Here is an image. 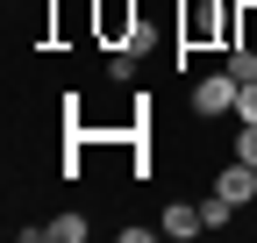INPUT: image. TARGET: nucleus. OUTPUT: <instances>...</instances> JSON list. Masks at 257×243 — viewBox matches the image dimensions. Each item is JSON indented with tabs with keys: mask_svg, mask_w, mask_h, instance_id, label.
I'll return each instance as SVG.
<instances>
[{
	"mask_svg": "<svg viewBox=\"0 0 257 243\" xmlns=\"http://www.w3.org/2000/svg\"><path fill=\"white\" fill-rule=\"evenodd\" d=\"M193 207H200V229H229V222L243 215V207H236V200H221V193H207V200H193Z\"/></svg>",
	"mask_w": 257,
	"mask_h": 243,
	"instance_id": "obj_5",
	"label": "nucleus"
},
{
	"mask_svg": "<svg viewBox=\"0 0 257 243\" xmlns=\"http://www.w3.org/2000/svg\"><path fill=\"white\" fill-rule=\"evenodd\" d=\"M236 158H243V165H257V122H243V136H236Z\"/></svg>",
	"mask_w": 257,
	"mask_h": 243,
	"instance_id": "obj_8",
	"label": "nucleus"
},
{
	"mask_svg": "<svg viewBox=\"0 0 257 243\" xmlns=\"http://www.w3.org/2000/svg\"><path fill=\"white\" fill-rule=\"evenodd\" d=\"M100 36H107V43L136 36V0H100Z\"/></svg>",
	"mask_w": 257,
	"mask_h": 243,
	"instance_id": "obj_3",
	"label": "nucleus"
},
{
	"mask_svg": "<svg viewBox=\"0 0 257 243\" xmlns=\"http://www.w3.org/2000/svg\"><path fill=\"white\" fill-rule=\"evenodd\" d=\"M157 229H165V236H179V243H186V236H200V207L172 200V207H165V222H157Z\"/></svg>",
	"mask_w": 257,
	"mask_h": 243,
	"instance_id": "obj_4",
	"label": "nucleus"
},
{
	"mask_svg": "<svg viewBox=\"0 0 257 243\" xmlns=\"http://www.w3.org/2000/svg\"><path fill=\"white\" fill-rule=\"evenodd\" d=\"M236 100H243V86H236L229 72H207V79H193V107H200V114H236Z\"/></svg>",
	"mask_w": 257,
	"mask_h": 243,
	"instance_id": "obj_1",
	"label": "nucleus"
},
{
	"mask_svg": "<svg viewBox=\"0 0 257 243\" xmlns=\"http://www.w3.org/2000/svg\"><path fill=\"white\" fill-rule=\"evenodd\" d=\"M236 114H243V122H257V79L243 86V100H236Z\"/></svg>",
	"mask_w": 257,
	"mask_h": 243,
	"instance_id": "obj_9",
	"label": "nucleus"
},
{
	"mask_svg": "<svg viewBox=\"0 0 257 243\" xmlns=\"http://www.w3.org/2000/svg\"><path fill=\"white\" fill-rule=\"evenodd\" d=\"M221 72H229L236 86H250V79H257V43H236V50H229V65H221Z\"/></svg>",
	"mask_w": 257,
	"mask_h": 243,
	"instance_id": "obj_6",
	"label": "nucleus"
},
{
	"mask_svg": "<svg viewBox=\"0 0 257 243\" xmlns=\"http://www.w3.org/2000/svg\"><path fill=\"white\" fill-rule=\"evenodd\" d=\"M214 193H221V200H236V207H250V200H257V165H243V158H236V165H221Z\"/></svg>",
	"mask_w": 257,
	"mask_h": 243,
	"instance_id": "obj_2",
	"label": "nucleus"
},
{
	"mask_svg": "<svg viewBox=\"0 0 257 243\" xmlns=\"http://www.w3.org/2000/svg\"><path fill=\"white\" fill-rule=\"evenodd\" d=\"M86 236V222L79 215H57V222H43V243H79Z\"/></svg>",
	"mask_w": 257,
	"mask_h": 243,
	"instance_id": "obj_7",
	"label": "nucleus"
}]
</instances>
